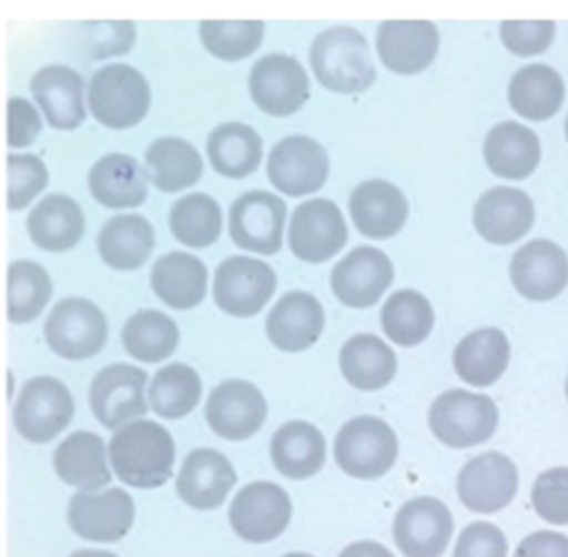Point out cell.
Segmentation results:
<instances>
[{
  "label": "cell",
  "mask_w": 568,
  "mask_h": 557,
  "mask_svg": "<svg viewBox=\"0 0 568 557\" xmlns=\"http://www.w3.org/2000/svg\"><path fill=\"white\" fill-rule=\"evenodd\" d=\"M108 459L123 484L150 490L172 477L176 446L170 431L159 422L134 419L112 435Z\"/></svg>",
  "instance_id": "obj_1"
},
{
  "label": "cell",
  "mask_w": 568,
  "mask_h": 557,
  "mask_svg": "<svg viewBox=\"0 0 568 557\" xmlns=\"http://www.w3.org/2000/svg\"><path fill=\"white\" fill-rule=\"evenodd\" d=\"M311 65L317 81L337 94H359L377 79L368 41L355 28H331L311 48Z\"/></svg>",
  "instance_id": "obj_2"
},
{
  "label": "cell",
  "mask_w": 568,
  "mask_h": 557,
  "mask_svg": "<svg viewBox=\"0 0 568 557\" xmlns=\"http://www.w3.org/2000/svg\"><path fill=\"white\" fill-rule=\"evenodd\" d=\"M150 85L145 77L128 65L112 63L90 79V114L110 130H130L139 125L150 110Z\"/></svg>",
  "instance_id": "obj_3"
},
{
  "label": "cell",
  "mask_w": 568,
  "mask_h": 557,
  "mask_svg": "<svg viewBox=\"0 0 568 557\" xmlns=\"http://www.w3.org/2000/svg\"><path fill=\"white\" fill-rule=\"evenodd\" d=\"M499 411L486 395L468 391H448L437 397L428 413L435 437L450 448H473L493 437Z\"/></svg>",
  "instance_id": "obj_4"
},
{
  "label": "cell",
  "mask_w": 568,
  "mask_h": 557,
  "mask_svg": "<svg viewBox=\"0 0 568 557\" xmlns=\"http://www.w3.org/2000/svg\"><path fill=\"white\" fill-rule=\"evenodd\" d=\"M74 413V397L61 379L34 377L21 388L12 422L26 442L48 444L72 424Z\"/></svg>",
  "instance_id": "obj_5"
},
{
  "label": "cell",
  "mask_w": 568,
  "mask_h": 557,
  "mask_svg": "<svg viewBox=\"0 0 568 557\" xmlns=\"http://www.w3.org/2000/svg\"><path fill=\"white\" fill-rule=\"evenodd\" d=\"M108 337V317L94 302L83 297L59 302L45 322L48 346L68 362H85L99 355Z\"/></svg>",
  "instance_id": "obj_6"
},
{
  "label": "cell",
  "mask_w": 568,
  "mask_h": 557,
  "mask_svg": "<svg viewBox=\"0 0 568 557\" xmlns=\"http://www.w3.org/2000/svg\"><path fill=\"white\" fill-rule=\"evenodd\" d=\"M395 431L379 417H355L335 439V459L344 473L357 479H377L397 462Z\"/></svg>",
  "instance_id": "obj_7"
},
{
  "label": "cell",
  "mask_w": 568,
  "mask_h": 557,
  "mask_svg": "<svg viewBox=\"0 0 568 557\" xmlns=\"http://www.w3.org/2000/svg\"><path fill=\"white\" fill-rule=\"evenodd\" d=\"M227 517L241 539L265 544L288 528L293 502L286 490L272 482H252L236 493Z\"/></svg>",
  "instance_id": "obj_8"
},
{
  "label": "cell",
  "mask_w": 568,
  "mask_h": 557,
  "mask_svg": "<svg viewBox=\"0 0 568 557\" xmlns=\"http://www.w3.org/2000/svg\"><path fill=\"white\" fill-rule=\"evenodd\" d=\"M276 291L274 270L252 256H230L214 274V302L232 317H254Z\"/></svg>",
  "instance_id": "obj_9"
},
{
  "label": "cell",
  "mask_w": 568,
  "mask_h": 557,
  "mask_svg": "<svg viewBox=\"0 0 568 557\" xmlns=\"http://www.w3.org/2000/svg\"><path fill=\"white\" fill-rule=\"evenodd\" d=\"M250 97L270 117H293L311 97V79L288 54H267L250 72Z\"/></svg>",
  "instance_id": "obj_10"
},
{
  "label": "cell",
  "mask_w": 568,
  "mask_h": 557,
  "mask_svg": "<svg viewBox=\"0 0 568 557\" xmlns=\"http://www.w3.org/2000/svg\"><path fill=\"white\" fill-rule=\"evenodd\" d=\"M134 513V499L123 488L79 490L68 504V524L88 541L112 544L130 533Z\"/></svg>",
  "instance_id": "obj_11"
},
{
  "label": "cell",
  "mask_w": 568,
  "mask_h": 557,
  "mask_svg": "<svg viewBox=\"0 0 568 557\" xmlns=\"http://www.w3.org/2000/svg\"><path fill=\"white\" fill-rule=\"evenodd\" d=\"M328 152L311 136L283 139L267 156L270 183L288 196H306L322 190L328 181Z\"/></svg>",
  "instance_id": "obj_12"
},
{
  "label": "cell",
  "mask_w": 568,
  "mask_h": 557,
  "mask_svg": "<svg viewBox=\"0 0 568 557\" xmlns=\"http://www.w3.org/2000/svg\"><path fill=\"white\" fill-rule=\"evenodd\" d=\"M148 373L132 364H112L103 368L90 386V406L101 426L119 431L121 426L145 417L148 413Z\"/></svg>",
  "instance_id": "obj_13"
},
{
  "label": "cell",
  "mask_w": 568,
  "mask_h": 557,
  "mask_svg": "<svg viewBox=\"0 0 568 557\" xmlns=\"http://www.w3.org/2000/svg\"><path fill=\"white\" fill-rule=\"evenodd\" d=\"M283 223L286 203L263 190L241 194L230 207V239L247 252L276 254L283 241Z\"/></svg>",
  "instance_id": "obj_14"
},
{
  "label": "cell",
  "mask_w": 568,
  "mask_h": 557,
  "mask_svg": "<svg viewBox=\"0 0 568 557\" xmlns=\"http://www.w3.org/2000/svg\"><path fill=\"white\" fill-rule=\"evenodd\" d=\"M348 241V225L337 203L313 199L302 203L291 221V250L308 263H324Z\"/></svg>",
  "instance_id": "obj_15"
},
{
  "label": "cell",
  "mask_w": 568,
  "mask_h": 557,
  "mask_svg": "<svg viewBox=\"0 0 568 557\" xmlns=\"http://www.w3.org/2000/svg\"><path fill=\"white\" fill-rule=\"evenodd\" d=\"M395 267L377 247H355L344 256L331 276L335 297L348 308H371L390 288Z\"/></svg>",
  "instance_id": "obj_16"
},
{
  "label": "cell",
  "mask_w": 568,
  "mask_h": 557,
  "mask_svg": "<svg viewBox=\"0 0 568 557\" xmlns=\"http://www.w3.org/2000/svg\"><path fill=\"white\" fill-rule=\"evenodd\" d=\"M519 486L517 466L504 453H484L473 457L457 477L462 504L475 513H497L506 508Z\"/></svg>",
  "instance_id": "obj_17"
},
{
  "label": "cell",
  "mask_w": 568,
  "mask_h": 557,
  "mask_svg": "<svg viewBox=\"0 0 568 557\" xmlns=\"http://www.w3.org/2000/svg\"><path fill=\"white\" fill-rule=\"evenodd\" d=\"M267 417V404L261 391L241 379L219 384L205 404V419L214 435L241 442L258 433Z\"/></svg>",
  "instance_id": "obj_18"
},
{
  "label": "cell",
  "mask_w": 568,
  "mask_h": 557,
  "mask_svg": "<svg viewBox=\"0 0 568 557\" xmlns=\"http://www.w3.org/2000/svg\"><path fill=\"white\" fill-rule=\"evenodd\" d=\"M510 282L530 302H550L568 286V256L546 239L519 247L510 261Z\"/></svg>",
  "instance_id": "obj_19"
},
{
  "label": "cell",
  "mask_w": 568,
  "mask_h": 557,
  "mask_svg": "<svg viewBox=\"0 0 568 557\" xmlns=\"http://www.w3.org/2000/svg\"><path fill=\"white\" fill-rule=\"evenodd\" d=\"M453 537V515L435 497L406 502L395 517V541L406 557H442Z\"/></svg>",
  "instance_id": "obj_20"
},
{
  "label": "cell",
  "mask_w": 568,
  "mask_h": 557,
  "mask_svg": "<svg viewBox=\"0 0 568 557\" xmlns=\"http://www.w3.org/2000/svg\"><path fill=\"white\" fill-rule=\"evenodd\" d=\"M439 52V32L430 21H386L377 30L382 63L402 77L424 72Z\"/></svg>",
  "instance_id": "obj_21"
},
{
  "label": "cell",
  "mask_w": 568,
  "mask_h": 557,
  "mask_svg": "<svg viewBox=\"0 0 568 557\" xmlns=\"http://www.w3.org/2000/svg\"><path fill=\"white\" fill-rule=\"evenodd\" d=\"M30 92L54 130L72 132L85 117V81L68 65H45L32 81Z\"/></svg>",
  "instance_id": "obj_22"
},
{
  "label": "cell",
  "mask_w": 568,
  "mask_h": 557,
  "mask_svg": "<svg viewBox=\"0 0 568 557\" xmlns=\"http://www.w3.org/2000/svg\"><path fill=\"white\" fill-rule=\"evenodd\" d=\"M236 484V473L230 459L212 448L192 450L179 470L176 493L196 510L219 508Z\"/></svg>",
  "instance_id": "obj_23"
},
{
  "label": "cell",
  "mask_w": 568,
  "mask_h": 557,
  "mask_svg": "<svg viewBox=\"0 0 568 557\" xmlns=\"http://www.w3.org/2000/svg\"><path fill=\"white\" fill-rule=\"evenodd\" d=\"M535 221V207L517 188H493L479 196L473 210V225L481 239L508 245L526 236Z\"/></svg>",
  "instance_id": "obj_24"
},
{
  "label": "cell",
  "mask_w": 568,
  "mask_h": 557,
  "mask_svg": "<svg viewBox=\"0 0 568 557\" xmlns=\"http://www.w3.org/2000/svg\"><path fill=\"white\" fill-rule=\"evenodd\" d=\"M326 326L322 304L308 293L283 295L265 322L267 340L286 353H302L317 344Z\"/></svg>",
  "instance_id": "obj_25"
},
{
  "label": "cell",
  "mask_w": 568,
  "mask_h": 557,
  "mask_svg": "<svg viewBox=\"0 0 568 557\" xmlns=\"http://www.w3.org/2000/svg\"><path fill=\"white\" fill-rule=\"evenodd\" d=\"M90 194L110 210L139 207L148 199L150 179L145 168L130 154H108L94 163L88 176Z\"/></svg>",
  "instance_id": "obj_26"
},
{
  "label": "cell",
  "mask_w": 568,
  "mask_h": 557,
  "mask_svg": "<svg viewBox=\"0 0 568 557\" xmlns=\"http://www.w3.org/2000/svg\"><path fill=\"white\" fill-rule=\"evenodd\" d=\"M351 216L368 239H390L406 225L408 201L397 185L373 179L353 190Z\"/></svg>",
  "instance_id": "obj_27"
},
{
  "label": "cell",
  "mask_w": 568,
  "mask_h": 557,
  "mask_svg": "<svg viewBox=\"0 0 568 557\" xmlns=\"http://www.w3.org/2000/svg\"><path fill=\"white\" fill-rule=\"evenodd\" d=\"M150 284L154 295L174 311L196 308L207 293V267L187 252H168L156 259Z\"/></svg>",
  "instance_id": "obj_28"
},
{
  "label": "cell",
  "mask_w": 568,
  "mask_h": 557,
  "mask_svg": "<svg viewBox=\"0 0 568 557\" xmlns=\"http://www.w3.org/2000/svg\"><path fill=\"white\" fill-rule=\"evenodd\" d=\"M57 475L81 490H101L112 482V468L108 466V446L101 435L90 431H77L68 435L54 450Z\"/></svg>",
  "instance_id": "obj_29"
},
{
  "label": "cell",
  "mask_w": 568,
  "mask_h": 557,
  "mask_svg": "<svg viewBox=\"0 0 568 557\" xmlns=\"http://www.w3.org/2000/svg\"><path fill=\"white\" fill-rule=\"evenodd\" d=\"M484 159L495 176L521 181L537 170L541 161V145L537 134L526 125L504 121L486 134Z\"/></svg>",
  "instance_id": "obj_30"
},
{
  "label": "cell",
  "mask_w": 568,
  "mask_h": 557,
  "mask_svg": "<svg viewBox=\"0 0 568 557\" xmlns=\"http://www.w3.org/2000/svg\"><path fill=\"white\" fill-rule=\"evenodd\" d=\"M28 232L34 245L45 252H68L85 234V214L68 194H50L30 212Z\"/></svg>",
  "instance_id": "obj_31"
},
{
  "label": "cell",
  "mask_w": 568,
  "mask_h": 557,
  "mask_svg": "<svg viewBox=\"0 0 568 557\" xmlns=\"http://www.w3.org/2000/svg\"><path fill=\"white\" fill-rule=\"evenodd\" d=\"M274 468L291 479H308L326 464V439L308 422L283 424L270 444Z\"/></svg>",
  "instance_id": "obj_32"
},
{
  "label": "cell",
  "mask_w": 568,
  "mask_h": 557,
  "mask_svg": "<svg viewBox=\"0 0 568 557\" xmlns=\"http://www.w3.org/2000/svg\"><path fill=\"white\" fill-rule=\"evenodd\" d=\"M508 362L510 344L499 328H481L466 335L453 355L459 379L477 388L493 386L506 373Z\"/></svg>",
  "instance_id": "obj_33"
},
{
  "label": "cell",
  "mask_w": 568,
  "mask_h": 557,
  "mask_svg": "<svg viewBox=\"0 0 568 557\" xmlns=\"http://www.w3.org/2000/svg\"><path fill=\"white\" fill-rule=\"evenodd\" d=\"M156 243L152 223L141 214L112 216L99 234L101 259L121 272L139 270Z\"/></svg>",
  "instance_id": "obj_34"
},
{
  "label": "cell",
  "mask_w": 568,
  "mask_h": 557,
  "mask_svg": "<svg viewBox=\"0 0 568 557\" xmlns=\"http://www.w3.org/2000/svg\"><path fill=\"white\" fill-rule=\"evenodd\" d=\"M145 172L152 185L174 194L194 185L203 174V159L196 148L179 136L152 141L145 152Z\"/></svg>",
  "instance_id": "obj_35"
},
{
  "label": "cell",
  "mask_w": 568,
  "mask_h": 557,
  "mask_svg": "<svg viewBox=\"0 0 568 557\" xmlns=\"http://www.w3.org/2000/svg\"><path fill=\"white\" fill-rule=\"evenodd\" d=\"M566 88L561 77L548 65L521 68L508 85V103L515 114L528 121H546L561 110Z\"/></svg>",
  "instance_id": "obj_36"
},
{
  "label": "cell",
  "mask_w": 568,
  "mask_h": 557,
  "mask_svg": "<svg viewBox=\"0 0 568 557\" xmlns=\"http://www.w3.org/2000/svg\"><path fill=\"white\" fill-rule=\"evenodd\" d=\"M339 366L351 386L371 393L395 379L397 357L384 340L375 335H355L344 344Z\"/></svg>",
  "instance_id": "obj_37"
},
{
  "label": "cell",
  "mask_w": 568,
  "mask_h": 557,
  "mask_svg": "<svg viewBox=\"0 0 568 557\" xmlns=\"http://www.w3.org/2000/svg\"><path fill=\"white\" fill-rule=\"evenodd\" d=\"M207 159L221 176L245 179L261 165L263 141L245 123H223L207 136Z\"/></svg>",
  "instance_id": "obj_38"
},
{
  "label": "cell",
  "mask_w": 568,
  "mask_h": 557,
  "mask_svg": "<svg viewBox=\"0 0 568 557\" xmlns=\"http://www.w3.org/2000/svg\"><path fill=\"white\" fill-rule=\"evenodd\" d=\"M125 353L141 364H161L174 355L181 333L172 317L161 311L134 313L121 333Z\"/></svg>",
  "instance_id": "obj_39"
},
{
  "label": "cell",
  "mask_w": 568,
  "mask_h": 557,
  "mask_svg": "<svg viewBox=\"0 0 568 557\" xmlns=\"http://www.w3.org/2000/svg\"><path fill=\"white\" fill-rule=\"evenodd\" d=\"M54 293L50 272L37 261H12L8 267V320L10 324L34 322Z\"/></svg>",
  "instance_id": "obj_40"
},
{
  "label": "cell",
  "mask_w": 568,
  "mask_h": 557,
  "mask_svg": "<svg viewBox=\"0 0 568 557\" xmlns=\"http://www.w3.org/2000/svg\"><path fill=\"white\" fill-rule=\"evenodd\" d=\"M203 384L199 373L187 364H168L150 382L148 402L163 419H183L201 402Z\"/></svg>",
  "instance_id": "obj_41"
},
{
  "label": "cell",
  "mask_w": 568,
  "mask_h": 557,
  "mask_svg": "<svg viewBox=\"0 0 568 557\" xmlns=\"http://www.w3.org/2000/svg\"><path fill=\"white\" fill-rule=\"evenodd\" d=\"M435 326L430 302L415 291L393 293L382 311V328L386 337L404 348L419 346Z\"/></svg>",
  "instance_id": "obj_42"
},
{
  "label": "cell",
  "mask_w": 568,
  "mask_h": 557,
  "mask_svg": "<svg viewBox=\"0 0 568 557\" xmlns=\"http://www.w3.org/2000/svg\"><path fill=\"white\" fill-rule=\"evenodd\" d=\"M170 230L187 247H207L223 230L221 205L210 194H187L172 205Z\"/></svg>",
  "instance_id": "obj_43"
},
{
  "label": "cell",
  "mask_w": 568,
  "mask_h": 557,
  "mask_svg": "<svg viewBox=\"0 0 568 557\" xmlns=\"http://www.w3.org/2000/svg\"><path fill=\"white\" fill-rule=\"evenodd\" d=\"M265 34L261 21H203L199 37L203 48L219 61H243L252 57Z\"/></svg>",
  "instance_id": "obj_44"
},
{
  "label": "cell",
  "mask_w": 568,
  "mask_h": 557,
  "mask_svg": "<svg viewBox=\"0 0 568 557\" xmlns=\"http://www.w3.org/2000/svg\"><path fill=\"white\" fill-rule=\"evenodd\" d=\"M50 183V172L37 154L8 156V207L26 210Z\"/></svg>",
  "instance_id": "obj_45"
},
{
  "label": "cell",
  "mask_w": 568,
  "mask_h": 557,
  "mask_svg": "<svg viewBox=\"0 0 568 557\" xmlns=\"http://www.w3.org/2000/svg\"><path fill=\"white\" fill-rule=\"evenodd\" d=\"M530 502L535 513L557 526L568 524V468H550L544 470L530 493Z\"/></svg>",
  "instance_id": "obj_46"
},
{
  "label": "cell",
  "mask_w": 568,
  "mask_h": 557,
  "mask_svg": "<svg viewBox=\"0 0 568 557\" xmlns=\"http://www.w3.org/2000/svg\"><path fill=\"white\" fill-rule=\"evenodd\" d=\"M501 41L515 57H537L544 54L555 39V23L550 21H506L499 28Z\"/></svg>",
  "instance_id": "obj_47"
},
{
  "label": "cell",
  "mask_w": 568,
  "mask_h": 557,
  "mask_svg": "<svg viewBox=\"0 0 568 557\" xmlns=\"http://www.w3.org/2000/svg\"><path fill=\"white\" fill-rule=\"evenodd\" d=\"M453 557H508V541L495 524L475 521L462 530Z\"/></svg>",
  "instance_id": "obj_48"
},
{
  "label": "cell",
  "mask_w": 568,
  "mask_h": 557,
  "mask_svg": "<svg viewBox=\"0 0 568 557\" xmlns=\"http://www.w3.org/2000/svg\"><path fill=\"white\" fill-rule=\"evenodd\" d=\"M43 123L37 108L23 99L12 97L8 101V145L12 150L30 148L41 136Z\"/></svg>",
  "instance_id": "obj_49"
},
{
  "label": "cell",
  "mask_w": 568,
  "mask_h": 557,
  "mask_svg": "<svg viewBox=\"0 0 568 557\" xmlns=\"http://www.w3.org/2000/svg\"><path fill=\"white\" fill-rule=\"evenodd\" d=\"M97 37L90 54L94 59H105V57H121L128 54L134 45L136 30L134 23H92Z\"/></svg>",
  "instance_id": "obj_50"
},
{
  "label": "cell",
  "mask_w": 568,
  "mask_h": 557,
  "mask_svg": "<svg viewBox=\"0 0 568 557\" xmlns=\"http://www.w3.org/2000/svg\"><path fill=\"white\" fill-rule=\"evenodd\" d=\"M515 557H568V537L555 530H537L519 541Z\"/></svg>",
  "instance_id": "obj_51"
},
{
  "label": "cell",
  "mask_w": 568,
  "mask_h": 557,
  "mask_svg": "<svg viewBox=\"0 0 568 557\" xmlns=\"http://www.w3.org/2000/svg\"><path fill=\"white\" fill-rule=\"evenodd\" d=\"M339 557H395L384 544L377 541H355L342 550Z\"/></svg>",
  "instance_id": "obj_52"
},
{
  "label": "cell",
  "mask_w": 568,
  "mask_h": 557,
  "mask_svg": "<svg viewBox=\"0 0 568 557\" xmlns=\"http://www.w3.org/2000/svg\"><path fill=\"white\" fill-rule=\"evenodd\" d=\"M70 557H119L116 553H110V550H97V548H83V550H77L72 553Z\"/></svg>",
  "instance_id": "obj_53"
},
{
  "label": "cell",
  "mask_w": 568,
  "mask_h": 557,
  "mask_svg": "<svg viewBox=\"0 0 568 557\" xmlns=\"http://www.w3.org/2000/svg\"><path fill=\"white\" fill-rule=\"evenodd\" d=\"M283 557H313L308 553H291V555H283Z\"/></svg>",
  "instance_id": "obj_54"
},
{
  "label": "cell",
  "mask_w": 568,
  "mask_h": 557,
  "mask_svg": "<svg viewBox=\"0 0 568 557\" xmlns=\"http://www.w3.org/2000/svg\"><path fill=\"white\" fill-rule=\"evenodd\" d=\"M566 139H568V119H566Z\"/></svg>",
  "instance_id": "obj_55"
},
{
  "label": "cell",
  "mask_w": 568,
  "mask_h": 557,
  "mask_svg": "<svg viewBox=\"0 0 568 557\" xmlns=\"http://www.w3.org/2000/svg\"><path fill=\"white\" fill-rule=\"evenodd\" d=\"M566 397H568V379H566Z\"/></svg>",
  "instance_id": "obj_56"
}]
</instances>
